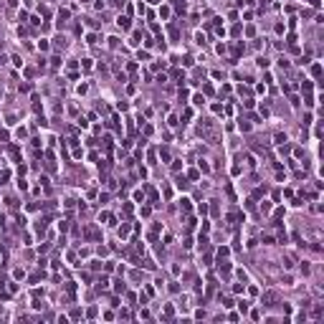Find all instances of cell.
Listing matches in <instances>:
<instances>
[{
	"label": "cell",
	"instance_id": "1",
	"mask_svg": "<svg viewBox=\"0 0 324 324\" xmlns=\"http://www.w3.org/2000/svg\"><path fill=\"white\" fill-rule=\"evenodd\" d=\"M274 301H276V294H274V291L263 294V304H266V306H274Z\"/></svg>",
	"mask_w": 324,
	"mask_h": 324
},
{
	"label": "cell",
	"instance_id": "2",
	"mask_svg": "<svg viewBox=\"0 0 324 324\" xmlns=\"http://www.w3.org/2000/svg\"><path fill=\"white\" fill-rule=\"evenodd\" d=\"M116 23H119V28H122V30H129V18H119Z\"/></svg>",
	"mask_w": 324,
	"mask_h": 324
},
{
	"label": "cell",
	"instance_id": "3",
	"mask_svg": "<svg viewBox=\"0 0 324 324\" xmlns=\"http://www.w3.org/2000/svg\"><path fill=\"white\" fill-rule=\"evenodd\" d=\"M66 18H68V10H61V13H58V25L66 23Z\"/></svg>",
	"mask_w": 324,
	"mask_h": 324
},
{
	"label": "cell",
	"instance_id": "4",
	"mask_svg": "<svg viewBox=\"0 0 324 324\" xmlns=\"http://www.w3.org/2000/svg\"><path fill=\"white\" fill-rule=\"evenodd\" d=\"M127 236H129V225H127V223H124V225L119 228V238H127Z\"/></svg>",
	"mask_w": 324,
	"mask_h": 324
},
{
	"label": "cell",
	"instance_id": "5",
	"mask_svg": "<svg viewBox=\"0 0 324 324\" xmlns=\"http://www.w3.org/2000/svg\"><path fill=\"white\" fill-rule=\"evenodd\" d=\"M114 289H116V291H124V281L116 279V281H114Z\"/></svg>",
	"mask_w": 324,
	"mask_h": 324
},
{
	"label": "cell",
	"instance_id": "6",
	"mask_svg": "<svg viewBox=\"0 0 324 324\" xmlns=\"http://www.w3.org/2000/svg\"><path fill=\"white\" fill-rule=\"evenodd\" d=\"M311 73H314V76H319V73H322V66H319V63H314V66H311Z\"/></svg>",
	"mask_w": 324,
	"mask_h": 324
}]
</instances>
